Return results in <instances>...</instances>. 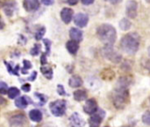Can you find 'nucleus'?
<instances>
[{"instance_id": "16", "label": "nucleus", "mask_w": 150, "mask_h": 127, "mask_svg": "<svg viewBox=\"0 0 150 127\" xmlns=\"http://www.w3.org/2000/svg\"><path fill=\"white\" fill-rule=\"evenodd\" d=\"M66 48H67V50L69 51V54L75 55V54H76V53H77V51L79 49V44L76 41L69 40L66 43Z\"/></svg>"}, {"instance_id": "37", "label": "nucleus", "mask_w": 150, "mask_h": 127, "mask_svg": "<svg viewBox=\"0 0 150 127\" xmlns=\"http://www.w3.org/2000/svg\"><path fill=\"white\" fill-rule=\"evenodd\" d=\"M36 77H37V72L36 71H33L32 73V75H30V77H28V80L31 81V82H33L36 79Z\"/></svg>"}, {"instance_id": "41", "label": "nucleus", "mask_w": 150, "mask_h": 127, "mask_svg": "<svg viewBox=\"0 0 150 127\" xmlns=\"http://www.w3.org/2000/svg\"><path fill=\"white\" fill-rule=\"evenodd\" d=\"M109 3H111L112 4H120L122 0H105Z\"/></svg>"}, {"instance_id": "40", "label": "nucleus", "mask_w": 150, "mask_h": 127, "mask_svg": "<svg viewBox=\"0 0 150 127\" xmlns=\"http://www.w3.org/2000/svg\"><path fill=\"white\" fill-rule=\"evenodd\" d=\"M5 104H6V100L0 95V107L4 106V105H5Z\"/></svg>"}, {"instance_id": "24", "label": "nucleus", "mask_w": 150, "mask_h": 127, "mask_svg": "<svg viewBox=\"0 0 150 127\" xmlns=\"http://www.w3.org/2000/svg\"><path fill=\"white\" fill-rule=\"evenodd\" d=\"M119 25H120V28L122 31H127V30H129V29L131 28L132 23H131L130 20L127 19V18H122V19L120 21Z\"/></svg>"}, {"instance_id": "18", "label": "nucleus", "mask_w": 150, "mask_h": 127, "mask_svg": "<svg viewBox=\"0 0 150 127\" xmlns=\"http://www.w3.org/2000/svg\"><path fill=\"white\" fill-rule=\"evenodd\" d=\"M29 119L35 123H39L42 120V113L39 110H32L29 112Z\"/></svg>"}, {"instance_id": "17", "label": "nucleus", "mask_w": 150, "mask_h": 127, "mask_svg": "<svg viewBox=\"0 0 150 127\" xmlns=\"http://www.w3.org/2000/svg\"><path fill=\"white\" fill-rule=\"evenodd\" d=\"M83 79L79 75H73L69 80V85L71 88H79L83 85Z\"/></svg>"}, {"instance_id": "44", "label": "nucleus", "mask_w": 150, "mask_h": 127, "mask_svg": "<svg viewBox=\"0 0 150 127\" xmlns=\"http://www.w3.org/2000/svg\"><path fill=\"white\" fill-rule=\"evenodd\" d=\"M148 53H149V55L150 56V47H149V48H148Z\"/></svg>"}, {"instance_id": "4", "label": "nucleus", "mask_w": 150, "mask_h": 127, "mask_svg": "<svg viewBox=\"0 0 150 127\" xmlns=\"http://www.w3.org/2000/svg\"><path fill=\"white\" fill-rule=\"evenodd\" d=\"M103 56L112 61V63H120L122 61V55L113 49V47L111 45H105L102 49Z\"/></svg>"}, {"instance_id": "23", "label": "nucleus", "mask_w": 150, "mask_h": 127, "mask_svg": "<svg viewBox=\"0 0 150 127\" xmlns=\"http://www.w3.org/2000/svg\"><path fill=\"white\" fill-rule=\"evenodd\" d=\"M19 95H20V90L16 87H11V88H9V90L7 91V96L11 99H15Z\"/></svg>"}, {"instance_id": "19", "label": "nucleus", "mask_w": 150, "mask_h": 127, "mask_svg": "<svg viewBox=\"0 0 150 127\" xmlns=\"http://www.w3.org/2000/svg\"><path fill=\"white\" fill-rule=\"evenodd\" d=\"M132 82H133V80H132L130 77H128V76H122V77H120V78L118 80L117 87L127 89V87L132 83Z\"/></svg>"}, {"instance_id": "14", "label": "nucleus", "mask_w": 150, "mask_h": 127, "mask_svg": "<svg viewBox=\"0 0 150 127\" xmlns=\"http://www.w3.org/2000/svg\"><path fill=\"white\" fill-rule=\"evenodd\" d=\"M69 37L71 38V40L80 42L83 40V32L76 27H72L69 30Z\"/></svg>"}, {"instance_id": "26", "label": "nucleus", "mask_w": 150, "mask_h": 127, "mask_svg": "<svg viewBox=\"0 0 150 127\" xmlns=\"http://www.w3.org/2000/svg\"><path fill=\"white\" fill-rule=\"evenodd\" d=\"M45 32H46V28H45L44 26H41L40 28H39V29L37 30V32H36V33H35V39H36L37 40H41L42 37L44 36Z\"/></svg>"}, {"instance_id": "35", "label": "nucleus", "mask_w": 150, "mask_h": 127, "mask_svg": "<svg viewBox=\"0 0 150 127\" xmlns=\"http://www.w3.org/2000/svg\"><path fill=\"white\" fill-rule=\"evenodd\" d=\"M21 89H22V90L25 91V92H29V91L31 90V85H30L29 83H25V84L22 85Z\"/></svg>"}, {"instance_id": "30", "label": "nucleus", "mask_w": 150, "mask_h": 127, "mask_svg": "<svg viewBox=\"0 0 150 127\" xmlns=\"http://www.w3.org/2000/svg\"><path fill=\"white\" fill-rule=\"evenodd\" d=\"M8 90L7 83L4 82H0V94H7Z\"/></svg>"}, {"instance_id": "27", "label": "nucleus", "mask_w": 150, "mask_h": 127, "mask_svg": "<svg viewBox=\"0 0 150 127\" xmlns=\"http://www.w3.org/2000/svg\"><path fill=\"white\" fill-rule=\"evenodd\" d=\"M40 48H41V46H40V44H35V45L33 46V48L31 49V51H30L31 55H33V56L38 55V54H40Z\"/></svg>"}, {"instance_id": "31", "label": "nucleus", "mask_w": 150, "mask_h": 127, "mask_svg": "<svg viewBox=\"0 0 150 127\" xmlns=\"http://www.w3.org/2000/svg\"><path fill=\"white\" fill-rule=\"evenodd\" d=\"M35 96H36V97H38V99L40 100V105H43V104L47 102V97L45 95H43V94L35 93Z\"/></svg>"}, {"instance_id": "7", "label": "nucleus", "mask_w": 150, "mask_h": 127, "mask_svg": "<svg viewBox=\"0 0 150 127\" xmlns=\"http://www.w3.org/2000/svg\"><path fill=\"white\" fill-rule=\"evenodd\" d=\"M105 113L103 110H98L95 114L91 115L89 119V126L90 127H99L100 124L102 123Z\"/></svg>"}, {"instance_id": "46", "label": "nucleus", "mask_w": 150, "mask_h": 127, "mask_svg": "<svg viewBox=\"0 0 150 127\" xmlns=\"http://www.w3.org/2000/svg\"><path fill=\"white\" fill-rule=\"evenodd\" d=\"M126 127H128V126H126Z\"/></svg>"}, {"instance_id": "38", "label": "nucleus", "mask_w": 150, "mask_h": 127, "mask_svg": "<svg viewBox=\"0 0 150 127\" xmlns=\"http://www.w3.org/2000/svg\"><path fill=\"white\" fill-rule=\"evenodd\" d=\"M81 2L84 5H90L94 3V0H81Z\"/></svg>"}, {"instance_id": "13", "label": "nucleus", "mask_w": 150, "mask_h": 127, "mask_svg": "<svg viewBox=\"0 0 150 127\" xmlns=\"http://www.w3.org/2000/svg\"><path fill=\"white\" fill-rule=\"evenodd\" d=\"M69 123L71 127H83V120L78 113H74L69 118Z\"/></svg>"}, {"instance_id": "8", "label": "nucleus", "mask_w": 150, "mask_h": 127, "mask_svg": "<svg viewBox=\"0 0 150 127\" xmlns=\"http://www.w3.org/2000/svg\"><path fill=\"white\" fill-rule=\"evenodd\" d=\"M138 3L135 0H129L126 4V13L130 18H135L137 16Z\"/></svg>"}, {"instance_id": "42", "label": "nucleus", "mask_w": 150, "mask_h": 127, "mask_svg": "<svg viewBox=\"0 0 150 127\" xmlns=\"http://www.w3.org/2000/svg\"><path fill=\"white\" fill-rule=\"evenodd\" d=\"M4 21L2 20V18H1V17H0V30H1V29H3V28H4Z\"/></svg>"}, {"instance_id": "45", "label": "nucleus", "mask_w": 150, "mask_h": 127, "mask_svg": "<svg viewBox=\"0 0 150 127\" xmlns=\"http://www.w3.org/2000/svg\"><path fill=\"white\" fill-rule=\"evenodd\" d=\"M145 1H146L147 3H149V4H150V0H145Z\"/></svg>"}, {"instance_id": "10", "label": "nucleus", "mask_w": 150, "mask_h": 127, "mask_svg": "<svg viewBox=\"0 0 150 127\" xmlns=\"http://www.w3.org/2000/svg\"><path fill=\"white\" fill-rule=\"evenodd\" d=\"M83 111L89 115H93L98 111V104L94 99H88L83 106Z\"/></svg>"}, {"instance_id": "11", "label": "nucleus", "mask_w": 150, "mask_h": 127, "mask_svg": "<svg viewBox=\"0 0 150 127\" xmlns=\"http://www.w3.org/2000/svg\"><path fill=\"white\" fill-rule=\"evenodd\" d=\"M73 14L74 11L72 9L65 7L61 11V18L65 24H69L73 18Z\"/></svg>"}, {"instance_id": "20", "label": "nucleus", "mask_w": 150, "mask_h": 127, "mask_svg": "<svg viewBox=\"0 0 150 127\" xmlns=\"http://www.w3.org/2000/svg\"><path fill=\"white\" fill-rule=\"evenodd\" d=\"M87 98V92L83 90H77L74 92V99L77 102H82Z\"/></svg>"}, {"instance_id": "6", "label": "nucleus", "mask_w": 150, "mask_h": 127, "mask_svg": "<svg viewBox=\"0 0 150 127\" xmlns=\"http://www.w3.org/2000/svg\"><path fill=\"white\" fill-rule=\"evenodd\" d=\"M27 122L26 117L22 113H18L9 119V125L11 127H24Z\"/></svg>"}, {"instance_id": "9", "label": "nucleus", "mask_w": 150, "mask_h": 127, "mask_svg": "<svg viewBox=\"0 0 150 127\" xmlns=\"http://www.w3.org/2000/svg\"><path fill=\"white\" fill-rule=\"evenodd\" d=\"M89 22V17L87 14L83 13V12H79L77 13L75 17H74V23L76 26L83 28L85 27L87 25Z\"/></svg>"}, {"instance_id": "39", "label": "nucleus", "mask_w": 150, "mask_h": 127, "mask_svg": "<svg viewBox=\"0 0 150 127\" xmlns=\"http://www.w3.org/2000/svg\"><path fill=\"white\" fill-rule=\"evenodd\" d=\"M78 2L79 0H66V3L69 4V5H76Z\"/></svg>"}, {"instance_id": "3", "label": "nucleus", "mask_w": 150, "mask_h": 127, "mask_svg": "<svg viewBox=\"0 0 150 127\" xmlns=\"http://www.w3.org/2000/svg\"><path fill=\"white\" fill-rule=\"evenodd\" d=\"M129 98V92L126 88L117 87L114 90L113 94V104L114 106L118 109H123L126 106Z\"/></svg>"}, {"instance_id": "36", "label": "nucleus", "mask_w": 150, "mask_h": 127, "mask_svg": "<svg viewBox=\"0 0 150 127\" xmlns=\"http://www.w3.org/2000/svg\"><path fill=\"white\" fill-rule=\"evenodd\" d=\"M40 1L45 5H52L54 3V0H40Z\"/></svg>"}, {"instance_id": "12", "label": "nucleus", "mask_w": 150, "mask_h": 127, "mask_svg": "<svg viewBox=\"0 0 150 127\" xmlns=\"http://www.w3.org/2000/svg\"><path fill=\"white\" fill-rule=\"evenodd\" d=\"M23 5L27 11H33L40 7V2L39 0H24Z\"/></svg>"}, {"instance_id": "32", "label": "nucleus", "mask_w": 150, "mask_h": 127, "mask_svg": "<svg viewBox=\"0 0 150 127\" xmlns=\"http://www.w3.org/2000/svg\"><path fill=\"white\" fill-rule=\"evenodd\" d=\"M121 68L124 69V70H127V71L131 70V68H132V63H131V61H125L122 63V65H121Z\"/></svg>"}, {"instance_id": "33", "label": "nucleus", "mask_w": 150, "mask_h": 127, "mask_svg": "<svg viewBox=\"0 0 150 127\" xmlns=\"http://www.w3.org/2000/svg\"><path fill=\"white\" fill-rule=\"evenodd\" d=\"M43 42H44V44L46 46V54H49V53H50V47H51V41L49 40L45 39L43 40Z\"/></svg>"}, {"instance_id": "22", "label": "nucleus", "mask_w": 150, "mask_h": 127, "mask_svg": "<svg viewBox=\"0 0 150 127\" xmlns=\"http://www.w3.org/2000/svg\"><path fill=\"white\" fill-rule=\"evenodd\" d=\"M88 85L89 87L93 90H98L101 86V83L97 79V78H94V77H91L88 79Z\"/></svg>"}, {"instance_id": "28", "label": "nucleus", "mask_w": 150, "mask_h": 127, "mask_svg": "<svg viewBox=\"0 0 150 127\" xmlns=\"http://www.w3.org/2000/svg\"><path fill=\"white\" fill-rule=\"evenodd\" d=\"M142 122H143L145 125L150 126V111H147L142 115Z\"/></svg>"}, {"instance_id": "2", "label": "nucleus", "mask_w": 150, "mask_h": 127, "mask_svg": "<svg viewBox=\"0 0 150 127\" xmlns=\"http://www.w3.org/2000/svg\"><path fill=\"white\" fill-rule=\"evenodd\" d=\"M97 35L105 45L113 46L117 39L116 29L110 24H103L99 25L97 29Z\"/></svg>"}, {"instance_id": "5", "label": "nucleus", "mask_w": 150, "mask_h": 127, "mask_svg": "<svg viewBox=\"0 0 150 127\" xmlns=\"http://www.w3.org/2000/svg\"><path fill=\"white\" fill-rule=\"evenodd\" d=\"M49 109L51 113L55 117H62L65 114L67 109V103L65 100L60 99L52 102L49 104Z\"/></svg>"}, {"instance_id": "34", "label": "nucleus", "mask_w": 150, "mask_h": 127, "mask_svg": "<svg viewBox=\"0 0 150 127\" xmlns=\"http://www.w3.org/2000/svg\"><path fill=\"white\" fill-rule=\"evenodd\" d=\"M57 92L60 96H65L66 95V91L64 90V87L61 84H59L57 86Z\"/></svg>"}, {"instance_id": "15", "label": "nucleus", "mask_w": 150, "mask_h": 127, "mask_svg": "<svg viewBox=\"0 0 150 127\" xmlns=\"http://www.w3.org/2000/svg\"><path fill=\"white\" fill-rule=\"evenodd\" d=\"M31 102L32 101L28 98V97H19L15 100V105L19 109H25Z\"/></svg>"}, {"instance_id": "1", "label": "nucleus", "mask_w": 150, "mask_h": 127, "mask_svg": "<svg viewBox=\"0 0 150 127\" xmlns=\"http://www.w3.org/2000/svg\"><path fill=\"white\" fill-rule=\"evenodd\" d=\"M141 37L137 32H130L126 34L120 40L122 50L127 54H134L140 47Z\"/></svg>"}, {"instance_id": "29", "label": "nucleus", "mask_w": 150, "mask_h": 127, "mask_svg": "<svg viewBox=\"0 0 150 127\" xmlns=\"http://www.w3.org/2000/svg\"><path fill=\"white\" fill-rule=\"evenodd\" d=\"M23 64H24V67L22 68V73L23 74H26L27 73V70L32 68V63L29 61L24 60L23 61Z\"/></svg>"}, {"instance_id": "21", "label": "nucleus", "mask_w": 150, "mask_h": 127, "mask_svg": "<svg viewBox=\"0 0 150 127\" xmlns=\"http://www.w3.org/2000/svg\"><path fill=\"white\" fill-rule=\"evenodd\" d=\"M14 8H15V3L9 2V3L5 4V5L4 7V11L8 17H11L14 12Z\"/></svg>"}, {"instance_id": "25", "label": "nucleus", "mask_w": 150, "mask_h": 127, "mask_svg": "<svg viewBox=\"0 0 150 127\" xmlns=\"http://www.w3.org/2000/svg\"><path fill=\"white\" fill-rule=\"evenodd\" d=\"M40 71L43 74V75L47 78V79H52L53 78V69L47 66H42L40 68Z\"/></svg>"}, {"instance_id": "43", "label": "nucleus", "mask_w": 150, "mask_h": 127, "mask_svg": "<svg viewBox=\"0 0 150 127\" xmlns=\"http://www.w3.org/2000/svg\"><path fill=\"white\" fill-rule=\"evenodd\" d=\"M146 68L150 72V61H148L146 63Z\"/></svg>"}]
</instances>
